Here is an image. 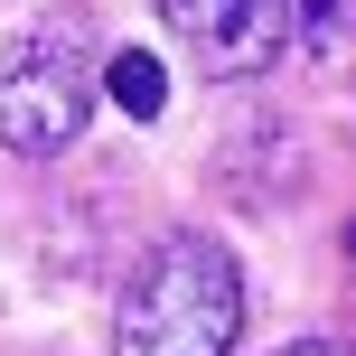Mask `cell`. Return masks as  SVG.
<instances>
[{
	"label": "cell",
	"instance_id": "6da1fadb",
	"mask_svg": "<svg viewBox=\"0 0 356 356\" xmlns=\"http://www.w3.org/2000/svg\"><path fill=\"white\" fill-rule=\"evenodd\" d=\"M244 338V272L216 234L178 225L131 263L113 309V356H234Z\"/></svg>",
	"mask_w": 356,
	"mask_h": 356
},
{
	"label": "cell",
	"instance_id": "7a4b0ae2",
	"mask_svg": "<svg viewBox=\"0 0 356 356\" xmlns=\"http://www.w3.org/2000/svg\"><path fill=\"white\" fill-rule=\"evenodd\" d=\"M94 122V66L66 29H19L0 47V150L56 160Z\"/></svg>",
	"mask_w": 356,
	"mask_h": 356
},
{
	"label": "cell",
	"instance_id": "3957f363",
	"mask_svg": "<svg viewBox=\"0 0 356 356\" xmlns=\"http://www.w3.org/2000/svg\"><path fill=\"white\" fill-rule=\"evenodd\" d=\"M160 19L207 75H263L291 47V10L282 0H160Z\"/></svg>",
	"mask_w": 356,
	"mask_h": 356
},
{
	"label": "cell",
	"instance_id": "277c9868",
	"mask_svg": "<svg viewBox=\"0 0 356 356\" xmlns=\"http://www.w3.org/2000/svg\"><path fill=\"white\" fill-rule=\"evenodd\" d=\"M104 85H113V104L131 113V122H160L169 113V66L150 47H122V56H104Z\"/></svg>",
	"mask_w": 356,
	"mask_h": 356
},
{
	"label": "cell",
	"instance_id": "5b68a950",
	"mask_svg": "<svg viewBox=\"0 0 356 356\" xmlns=\"http://www.w3.org/2000/svg\"><path fill=\"white\" fill-rule=\"evenodd\" d=\"M282 10H291L300 38H328V29H338V0H282Z\"/></svg>",
	"mask_w": 356,
	"mask_h": 356
},
{
	"label": "cell",
	"instance_id": "8992f818",
	"mask_svg": "<svg viewBox=\"0 0 356 356\" xmlns=\"http://www.w3.org/2000/svg\"><path fill=\"white\" fill-rule=\"evenodd\" d=\"M282 356H356L347 338H300V347H282Z\"/></svg>",
	"mask_w": 356,
	"mask_h": 356
}]
</instances>
